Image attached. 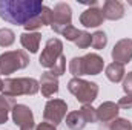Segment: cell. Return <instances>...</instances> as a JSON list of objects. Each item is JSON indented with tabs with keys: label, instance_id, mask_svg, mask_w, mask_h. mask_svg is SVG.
<instances>
[{
	"label": "cell",
	"instance_id": "cell-1",
	"mask_svg": "<svg viewBox=\"0 0 132 130\" xmlns=\"http://www.w3.org/2000/svg\"><path fill=\"white\" fill-rule=\"evenodd\" d=\"M43 8L38 0H0V17L12 25L32 29L43 23L38 20Z\"/></svg>",
	"mask_w": 132,
	"mask_h": 130
},
{
	"label": "cell",
	"instance_id": "cell-2",
	"mask_svg": "<svg viewBox=\"0 0 132 130\" xmlns=\"http://www.w3.org/2000/svg\"><path fill=\"white\" fill-rule=\"evenodd\" d=\"M85 12L86 14H83V17H81V22L85 23V26H98L100 20H101L98 9H88Z\"/></svg>",
	"mask_w": 132,
	"mask_h": 130
},
{
	"label": "cell",
	"instance_id": "cell-3",
	"mask_svg": "<svg viewBox=\"0 0 132 130\" xmlns=\"http://www.w3.org/2000/svg\"><path fill=\"white\" fill-rule=\"evenodd\" d=\"M103 12H118V15L123 14V6L118 2H108L104 5V11Z\"/></svg>",
	"mask_w": 132,
	"mask_h": 130
}]
</instances>
